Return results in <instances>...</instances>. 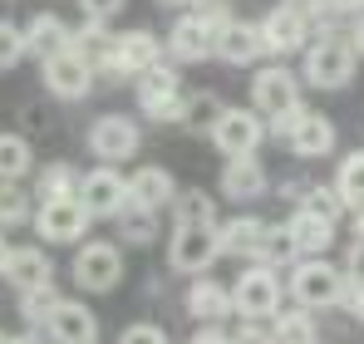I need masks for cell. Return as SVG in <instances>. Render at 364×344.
I'll list each match as a JSON object with an SVG mask.
<instances>
[{
  "label": "cell",
  "mask_w": 364,
  "mask_h": 344,
  "mask_svg": "<svg viewBox=\"0 0 364 344\" xmlns=\"http://www.w3.org/2000/svg\"><path fill=\"white\" fill-rule=\"evenodd\" d=\"M271 133H276V143H286L296 158H325V153H335V123L325 114H310L305 104L276 114L271 118Z\"/></svg>",
  "instance_id": "cell-1"
},
{
  "label": "cell",
  "mask_w": 364,
  "mask_h": 344,
  "mask_svg": "<svg viewBox=\"0 0 364 344\" xmlns=\"http://www.w3.org/2000/svg\"><path fill=\"white\" fill-rule=\"evenodd\" d=\"M340 290H345V271L330 266L325 256H301L291 266V295H296V305H305V310L340 305Z\"/></svg>",
  "instance_id": "cell-2"
},
{
  "label": "cell",
  "mask_w": 364,
  "mask_h": 344,
  "mask_svg": "<svg viewBox=\"0 0 364 344\" xmlns=\"http://www.w3.org/2000/svg\"><path fill=\"white\" fill-rule=\"evenodd\" d=\"M355 50L345 35H320L315 45H305V84L315 89H345L355 79Z\"/></svg>",
  "instance_id": "cell-3"
},
{
  "label": "cell",
  "mask_w": 364,
  "mask_h": 344,
  "mask_svg": "<svg viewBox=\"0 0 364 344\" xmlns=\"http://www.w3.org/2000/svg\"><path fill=\"white\" fill-rule=\"evenodd\" d=\"M222 20H227V15H222V0H212V5L197 10V15H182L178 25H173V35H168V55L178 59V64H202V59H212V35H217Z\"/></svg>",
  "instance_id": "cell-4"
},
{
  "label": "cell",
  "mask_w": 364,
  "mask_h": 344,
  "mask_svg": "<svg viewBox=\"0 0 364 344\" xmlns=\"http://www.w3.org/2000/svg\"><path fill=\"white\" fill-rule=\"evenodd\" d=\"M217 227H197V222H178L173 241H168V266L178 276H207L217 261Z\"/></svg>",
  "instance_id": "cell-5"
},
{
  "label": "cell",
  "mask_w": 364,
  "mask_h": 344,
  "mask_svg": "<svg viewBox=\"0 0 364 344\" xmlns=\"http://www.w3.org/2000/svg\"><path fill=\"white\" fill-rule=\"evenodd\" d=\"M227 295H232V310H242L246 320H271L281 310V276L256 261V266H246L242 276H237V286L227 290Z\"/></svg>",
  "instance_id": "cell-6"
},
{
  "label": "cell",
  "mask_w": 364,
  "mask_h": 344,
  "mask_svg": "<svg viewBox=\"0 0 364 344\" xmlns=\"http://www.w3.org/2000/svg\"><path fill=\"white\" fill-rule=\"evenodd\" d=\"M143 148V128L123 114H104L89 123V153L99 163H128L133 153Z\"/></svg>",
  "instance_id": "cell-7"
},
{
  "label": "cell",
  "mask_w": 364,
  "mask_h": 344,
  "mask_svg": "<svg viewBox=\"0 0 364 344\" xmlns=\"http://www.w3.org/2000/svg\"><path fill=\"white\" fill-rule=\"evenodd\" d=\"M158 59H163V45H158L153 30H123V35L109 40V50H104V69L119 74V79H138Z\"/></svg>",
  "instance_id": "cell-8"
},
{
  "label": "cell",
  "mask_w": 364,
  "mask_h": 344,
  "mask_svg": "<svg viewBox=\"0 0 364 344\" xmlns=\"http://www.w3.org/2000/svg\"><path fill=\"white\" fill-rule=\"evenodd\" d=\"M40 69H45V89L55 94V99H84L89 89H94V64L79 55V50H55L50 59H40Z\"/></svg>",
  "instance_id": "cell-9"
},
{
  "label": "cell",
  "mask_w": 364,
  "mask_h": 344,
  "mask_svg": "<svg viewBox=\"0 0 364 344\" xmlns=\"http://www.w3.org/2000/svg\"><path fill=\"white\" fill-rule=\"evenodd\" d=\"M251 104H256L261 118L286 114V109L301 104V79H296L286 64H266V69H256V79H251Z\"/></svg>",
  "instance_id": "cell-10"
},
{
  "label": "cell",
  "mask_w": 364,
  "mask_h": 344,
  "mask_svg": "<svg viewBox=\"0 0 364 344\" xmlns=\"http://www.w3.org/2000/svg\"><path fill=\"white\" fill-rule=\"evenodd\" d=\"M40 241H84V231L94 227V217L84 212L79 197H55V202H40V212L30 217Z\"/></svg>",
  "instance_id": "cell-11"
},
{
  "label": "cell",
  "mask_w": 364,
  "mask_h": 344,
  "mask_svg": "<svg viewBox=\"0 0 364 344\" xmlns=\"http://www.w3.org/2000/svg\"><path fill=\"white\" fill-rule=\"evenodd\" d=\"M207 133H212V143H217L227 158H237V153H256V148H261L266 123H261L256 109H222Z\"/></svg>",
  "instance_id": "cell-12"
},
{
  "label": "cell",
  "mask_w": 364,
  "mask_h": 344,
  "mask_svg": "<svg viewBox=\"0 0 364 344\" xmlns=\"http://www.w3.org/2000/svg\"><path fill=\"white\" fill-rule=\"evenodd\" d=\"M138 104H143V114H148V118H178V109H182L178 69H168L163 59L148 64V69L138 74Z\"/></svg>",
  "instance_id": "cell-13"
},
{
  "label": "cell",
  "mask_w": 364,
  "mask_h": 344,
  "mask_svg": "<svg viewBox=\"0 0 364 344\" xmlns=\"http://www.w3.org/2000/svg\"><path fill=\"white\" fill-rule=\"evenodd\" d=\"M123 276V256L114 241H89L79 256H74V281L84 290H94V295H104V290H114Z\"/></svg>",
  "instance_id": "cell-14"
},
{
  "label": "cell",
  "mask_w": 364,
  "mask_h": 344,
  "mask_svg": "<svg viewBox=\"0 0 364 344\" xmlns=\"http://www.w3.org/2000/svg\"><path fill=\"white\" fill-rule=\"evenodd\" d=\"M79 202H84V212L94 217V222H104V217H119L123 202H128V182H123L114 168H94L79 177V192H74Z\"/></svg>",
  "instance_id": "cell-15"
},
{
  "label": "cell",
  "mask_w": 364,
  "mask_h": 344,
  "mask_svg": "<svg viewBox=\"0 0 364 344\" xmlns=\"http://www.w3.org/2000/svg\"><path fill=\"white\" fill-rule=\"evenodd\" d=\"M256 30H261V50H266V55H276V59H281V55H296V50L310 45V20H305L301 10H291V5H276Z\"/></svg>",
  "instance_id": "cell-16"
},
{
  "label": "cell",
  "mask_w": 364,
  "mask_h": 344,
  "mask_svg": "<svg viewBox=\"0 0 364 344\" xmlns=\"http://www.w3.org/2000/svg\"><path fill=\"white\" fill-rule=\"evenodd\" d=\"M45 330L55 344H99V315L84 300H55V310L45 315Z\"/></svg>",
  "instance_id": "cell-17"
},
{
  "label": "cell",
  "mask_w": 364,
  "mask_h": 344,
  "mask_svg": "<svg viewBox=\"0 0 364 344\" xmlns=\"http://www.w3.org/2000/svg\"><path fill=\"white\" fill-rule=\"evenodd\" d=\"M266 55L261 50V30L256 25H246V20H222L217 25V35H212V59H222V64H256V59Z\"/></svg>",
  "instance_id": "cell-18"
},
{
  "label": "cell",
  "mask_w": 364,
  "mask_h": 344,
  "mask_svg": "<svg viewBox=\"0 0 364 344\" xmlns=\"http://www.w3.org/2000/svg\"><path fill=\"white\" fill-rule=\"evenodd\" d=\"M266 187H271V177L256 163V153L227 158V168H222V197H227V202H256Z\"/></svg>",
  "instance_id": "cell-19"
},
{
  "label": "cell",
  "mask_w": 364,
  "mask_h": 344,
  "mask_svg": "<svg viewBox=\"0 0 364 344\" xmlns=\"http://www.w3.org/2000/svg\"><path fill=\"white\" fill-rule=\"evenodd\" d=\"M286 231H291V241H296L301 256H325V251L335 246V222H330V217H315L310 207H301V212L286 222Z\"/></svg>",
  "instance_id": "cell-20"
},
{
  "label": "cell",
  "mask_w": 364,
  "mask_h": 344,
  "mask_svg": "<svg viewBox=\"0 0 364 344\" xmlns=\"http://www.w3.org/2000/svg\"><path fill=\"white\" fill-rule=\"evenodd\" d=\"M173 192H178V182H173L168 168H138L128 177V202H138V207L163 212V207L173 202Z\"/></svg>",
  "instance_id": "cell-21"
},
{
  "label": "cell",
  "mask_w": 364,
  "mask_h": 344,
  "mask_svg": "<svg viewBox=\"0 0 364 344\" xmlns=\"http://www.w3.org/2000/svg\"><path fill=\"white\" fill-rule=\"evenodd\" d=\"M0 276H5L15 290H30V286H40V281H50V276H55V266H50V256H45V251L20 246V251H10V256H5Z\"/></svg>",
  "instance_id": "cell-22"
},
{
  "label": "cell",
  "mask_w": 364,
  "mask_h": 344,
  "mask_svg": "<svg viewBox=\"0 0 364 344\" xmlns=\"http://www.w3.org/2000/svg\"><path fill=\"white\" fill-rule=\"evenodd\" d=\"M261 236H266V222H261V217H232V222L217 227V251H222V256H246V261H256Z\"/></svg>",
  "instance_id": "cell-23"
},
{
  "label": "cell",
  "mask_w": 364,
  "mask_h": 344,
  "mask_svg": "<svg viewBox=\"0 0 364 344\" xmlns=\"http://www.w3.org/2000/svg\"><path fill=\"white\" fill-rule=\"evenodd\" d=\"M187 315H192V320H207V325L227 320V315H232V295H227V286L197 276V281L187 286Z\"/></svg>",
  "instance_id": "cell-24"
},
{
  "label": "cell",
  "mask_w": 364,
  "mask_h": 344,
  "mask_svg": "<svg viewBox=\"0 0 364 344\" xmlns=\"http://www.w3.org/2000/svg\"><path fill=\"white\" fill-rule=\"evenodd\" d=\"M20 35H25V55H35V59H50L55 50L69 45V25H64L60 15H50V10H45V15H35Z\"/></svg>",
  "instance_id": "cell-25"
},
{
  "label": "cell",
  "mask_w": 364,
  "mask_h": 344,
  "mask_svg": "<svg viewBox=\"0 0 364 344\" xmlns=\"http://www.w3.org/2000/svg\"><path fill=\"white\" fill-rule=\"evenodd\" d=\"M276 325H271V340L276 344H315L320 335H315V320H310V310H276L271 315Z\"/></svg>",
  "instance_id": "cell-26"
},
{
  "label": "cell",
  "mask_w": 364,
  "mask_h": 344,
  "mask_svg": "<svg viewBox=\"0 0 364 344\" xmlns=\"http://www.w3.org/2000/svg\"><path fill=\"white\" fill-rule=\"evenodd\" d=\"M173 217L178 222H197V227H217V202L202 192V187H192V192H173Z\"/></svg>",
  "instance_id": "cell-27"
},
{
  "label": "cell",
  "mask_w": 364,
  "mask_h": 344,
  "mask_svg": "<svg viewBox=\"0 0 364 344\" xmlns=\"http://www.w3.org/2000/svg\"><path fill=\"white\" fill-rule=\"evenodd\" d=\"M335 192H340V202H345L350 212H360V207H364V148H355V153L340 163Z\"/></svg>",
  "instance_id": "cell-28"
},
{
  "label": "cell",
  "mask_w": 364,
  "mask_h": 344,
  "mask_svg": "<svg viewBox=\"0 0 364 344\" xmlns=\"http://www.w3.org/2000/svg\"><path fill=\"white\" fill-rule=\"evenodd\" d=\"M256 261L276 271V266H296L301 251H296V241H291V231H286V227H266L261 246H256Z\"/></svg>",
  "instance_id": "cell-29"
},
{
  "label": "cell",
  "mask_w": 364,
  "mask_h": 344,
  "mask_svg": "<svg viewBox=\"0 0 364 344\" xmlns=\"http://www.w3.org/2000/svg\"><path fill=\"white\" fill-rule=\"evenodd\" d=\"M30 163H35L30 143L20 133H0V182H20L30 172Z\"/></svg>",
  "instance_id": "cell-30"
},
{
  "label": "cell",
  "mask_w": 364,
  "mask_h": 344,
  "mask_svg": "<svg viewBox=\"0 0 364 344\" xmlns=\"http://www.w3.org/2000/svg\"><path fill=\"white\" fill-rule=\"evenodd\" d=\"M79 192V172L69 163H50L35 182V202H55V197H74Z\"/></svg>",
  "instance_id": "cell-31"
},
{
  "label": "cell",
  "mask_w": 364,
  "mask_h": 344,
  "mask_svg": "<svg viewBox=\"0 0 364 344\" xmlns=\"http://www.w3.org/2000/svg\"><path fill=\"white\" fill-rule=\"evenodd\" d=\"M153 207H138V202H123V212L114 217L123 231V241H133V246H143V241H153Z\"/></svg>",
  "instance_id": "cell-32"
},
{
  "label": "cell",
  "mask_w": 364,
  "mask_h": 344,
  "mask_svg": "<svg viewBox=\"0 0 364 344\" xmlns=\"http://www.w3.org/2000/svg\"><path fill=\"white\" fill-rule=\"evenodd\" d=\"M30 217V192L20 182H0V227H25Z\"/></svg>",
  "instance_id": "cell-33"
},
{
  "label": "cell",
  "mask_w": 364,
  "mask_h": 344,
  "mask_svg": "<svg viewBox=\"0 0 364 344\" xmlns=\"http://www.w3.org/2000/svg\"><path fill=\"white\" fill-rule=\"evenodd\" d=\"M55 300H60V290H55V281H40V286L20 290V315H25L30 325H45V315L55 310Z\"/></svg>",
  "instance_id": "cell-34"
},
{
  "label": "cell",
  "mask_w": 364,
  "mask_h": 344,
  "mask_svg": "<svg viewBox=\"0 0 364 344\" xmlns=\"http://www.w3.org/2000/svg\"><path fill=\"white\" fill-rule=\"evenodd\" d=\"M217 114H222V104L212 99V94H197V99H182L178 118L187 123V128H212L217 123Z\"/></svg>",
  "instance_id": "cell-35"
},
{
  "label": "cell",
  "mask_w": 364,
  "mask_h": 344,
  "mask_svg": "<svg viewBox=\"0 0 364 344\" xmlns=\"http://www.w3.org/2000/svg\"><path fill=\"white\" fill-rule=\"evenodd\" d=\"M305 207H310L315 217H330V222H340V212H345V202H340L335 187H310V192H305Z\"/></svg>",
  "instance_id": "cell-36"
},
{
  "label": "cell",
  "mask_w": 364,
  "mask_h": 344,
  "mask_svg": "<svg viewBox=\"0 0 364 344\" xmlns=\"http://www.w3.org/2000/svg\"><path fill=\"white\" fill-rule=\"evenodd\" d=\"M20 59H25V35L10 20H0V69H15Z\"/></svg>",
  "instance_id": "cell-37"
},
{
  "label": "cell",
  "mask_w": 364,
  "mask_h": 344,
  "mask_svg": "<svg viewBox=\"0 0 364 344\" xmlns=\"http://www.w3.org/2000/svg\"><path fill=\"white\" fill-rule=\"evenodd\" d=\"M340 305L355 315V320H364V276H350L345 271V290H340Z\"/></svg>",
  "instance_id": "cell-38"
},
{
  "label": "cell",
  "mask_w": 364,
  "mask_h": 344,
  "mask_svg": "<svg viewBox=\"0 0 364 344\" xmlns=\"http://www.w3.org/2000/svg\"><path fill=\"white\" fill-rule=\"evenodd\" d=\"M119 344H168V335H163L158 325H128L119 335Z\"/></svg>",
  "instance_id": "cell-39"
},
{
  "label": "cell",
  "mask_w": 364,
  "mask_h": 344,
  "mask_svg": "<svg viewBox=\"0 0 364 344\" xmlns=\"http://www.w3.org/2000/svg\"><path fill=\"white\" fill-rule=\"evenodd\" d=\"M123 5H128V0H79V10H84L89 20H114Z\"/></svg>",
  "instance_id": "cell-40"
},
{
  "label": "cell",
  "mask_w": 364,
  "mask_h": 344,
  "mask_svg": "<svg viewBox=\"0 0 364 344\" xmlns=\"http://www.w3.org/2000/svg\"><path fill=\"white\" fill-rule=\"evenodd\" d=\"M232 344H276V340H271L266 325H242V330L232 335Z\"/></svg>",
  "instance_id": "cell-41"
},
{
  "label": "cell",
  "mask_w": 364,
  "mask_h": 344,
  "mask_svg": "<svg viewBox=\"0 0 364 344\" xmlns=\"http://www.w3.org/2000/svg\"><path fill=\"white\" fill-rule=\"evenodd\" d=\"M187 344H232V335H222L217 325H207V330H197V335H192Z\"/></svg>",
  "instance_id": "cell-42"
},
{
  "label": "cell",
  "mask_w": 364,
  "mask_h": 344,
  "mask_svg": "<svg viewBox=\"0 0 364 344\" xmlns=\"http://www.w3.org/2000/svg\"><path fill=\"white\" fill-rule=\"evenodd\" d=\"M345 40H350V50H355V59H364V15L355 20V30H350Z\"/></svg>",
  "instance_id": "cell-43"
},
{
  "label": "cell",
  "mask_w": 364,
  "mask_h": 344,
  "mask_svg": "<svg viewBox=\"0 0 364 344\" xmlns=\"http://www.w3.org/2000/svg\"><path fill=\"white\" fill-rule=\"evenodd\" d=\"M330 10H335V15H360L364 0H330Z\"/></svg>",
  "instance_id": "cell-44"
},
{
  "label": "cell",
  "mask_w": 364,
  "mask_h": 344,
  "mask_svg": "<svg viewBox=\"0 0 364 344\" xmlns=\"http://www.w3.org/2000/svg\"><path fill=\"white\" fill-rule=\"evenodd\" d=\"M5 344H40L35 335H15V340H5Z\"/></svg>",
  "instance_id": "cell-45"
},
{
  "label": "cell",
  "mask_w": 364,
  "mask_h": 344,
  "mask_svg": "<svg viewBox=\"0 0 364 344\" xmlns=\"http://www.w3.org/2000/svg\"><path fill=\"white\" fill-rule=\"evenodd\" d=\"M5 256H10V246H5V236H0V266H5Z\"/></svg>",
  "instance_id": "cell-46"
},
{
  "label": "cell",
  "mask_w": 364,
  "mask_h": 344,
  "mask_svg": "<svg viewBox=\"0 0 364 344\" xmlns=\"http://www.w3.org/2000/svg\"><path fill=\"white\" fill-rule=\"evenodd\" d=\"M158 5H187V0H158Z\"/></svg>",
  "instance_id": "cell-47"
},
{
  "label": "cell",
  "mask_w": 364,
  "mask_h": 344,
  "mask_svg": "<svg viewBox=\"0 0 364 344\" xmlns=\"http://www.w3.org/2000/svg\"><path fill=\"white\" fill-rule=\"evenodd\" d=\"M0 344H5V335H0Z\"/></svg>",
  "instance_id": "cell-48"
}]
</instances>
